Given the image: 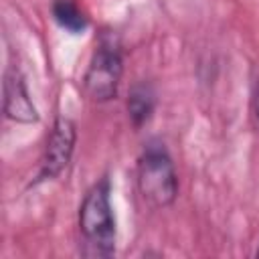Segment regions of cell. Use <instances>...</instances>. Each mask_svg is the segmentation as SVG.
<instances>
[{
  "label": "cell",
  "instance_id": "1",
  "mask_svg": "<svg viewBox=\"0 0 259 259\" xmlns=\"http://www.w3.org/2000/svg\"><path fill=\"white\" fill-rule=\"evenodd\" d=\"M79 253L89 259H109L117 243V219L111 204V180L103 174L83 194L77 210Z\"/></svg>",
  "mask_w": 259,
  "mask_h": 259
},
{
  "label": "cell",
  "instance_id": "2",
  "mask_svg": "<svg viewBox=\"0 0 259 259\" xmlns=\"http://www.w3.org/2000/svg\"><path fill=\"white\" fill-rule=\"evenodd\" d=\"M136 186L152 208H168L178 198V172L162 140H148L136 162Z\"/></svg>",
  "mask_w": 259,
  "mask_h": 259
},
{
  "label": "cell",
  "instance_id": "3",
  "mask_svg": "<svg viewBox=\"0 0 259 259\" xmlns=\"http://www.w3.org/2000/svg\"><path fill=\"white\" fill-rule=\"evenodd\" d=\"M123 69V47L119 36L113 30H103L83 73L81 83L85 97L97 105L113 101L119 93Z\"/></svg>",
  "mask_w": 259,
  "mask_h": 259
},
{
  "label": "cell",
  "instance_id": "4",
  "mask_svg": "<svg viewBox=\"0 0 259 259\" xmlns=\"http://www.w3.org/2000/svg\"><path fill=\"white\" fill-rule=\"evenodd\" d=\"M75 146H77V123L65 113L55 115L47 144L38 158V170L30 186L57 180L69 168L75 154Z\"/></svg>",
  "mask_w": 259,
  "mask_h": 259
},
{
  "label": "cell",
  "instance_id": "5",
  "mask_svg": "<svg viewBox=\"0 0 259 259\" xmlns=\"http://www.w3.org/2000/svg\"><path fill=\"white\" fill-rule=\"evenodd\" d=\"M2 111L4 117L14 123H38L40 113L30 97L26 75L18 63H8L2 81Z\"/></svg>",
  "mask_w": 259,
  "mask_h": 259
},
{
  "label": "cell",
  "instance_id": "6",
  "mask_svg": "<svg viewBox=\"0 0 259 259\" xmlns=\"http://www.w3.org/2000/svg\"><path fill=\"white\" fill-rule=\"evenodd\" d=\"M158 107V91L152 81L140 79L136 81L125 97V113L134 130H142L152 117Z\"/></svg>",
  "mask_w": 259,
  "mask_h": 259
},
{
  "label": "cell",
  "instance_id": "7",
  "mask_svg": "<svg viewBox=\"0 0 259 259\" xmlns=\"http://www.w3.org/2000/svg\"><path fill=\"white\" fill-rule=\"evenodd\" d=\"M51 16L69 34H83L89 28V16L75 0H53Z\"/></svg>",
  "mask_w": 259,
  "mask_h": 259
},
{
  "label": "cell",
  "instance_id": "8",
  "mask_svg": "<svg viewBox=\"0 0 259 259\" xmlns=\"http://www.w3.org/2000/svg\"><path fill=\"white\" fill-rule=\"evenodd\" d=\"M249 117H251V125L255 132H259V75L253 81L251 87V101H249Z\"/></svg>",
  "mask_w": 259,
  "mask_h": 259
},
{
  "label": "cell",
  "instance_id": "9",
  "mask_svg": "<svg viewBox=\"0 0 259 259\" xmlns=\"http://www.w3.org/2000/svg\"><path fill=\"white\" fill-rule=\"evenodd\" d=\"M255 257H259V247H257V251H255Z\"/></svg>",
  "mask_w": 259,
  "mask_h": 259
}]
</instances>
